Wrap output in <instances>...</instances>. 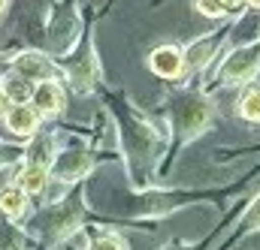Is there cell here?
I'll return each instance as SVG.
<instances>
[{"instance_id":"cell-2","label":"cell","mask_w":260,"mask_h":250,"mask_svg":"<svg viewBox=\"0 0 260 250\" xmlns=\"http://www.w3.org/2000/svg\"><path fill=\"white\" fill-rule=\"evenodd\" d=\"M34 103H37V112H43V115H58L61 112V106H64V94H61V88L55 85V81H43V85H37L34 88Z\"/></svg>"},{"instance_id":"cell-10","label":"cell","mask_w":260,"mask_h":250,"mask_svg":"<svg viewBox=\"0 0 260 250\" xmlns=\"http://www.w3.org/2000/svg\"><path fill=\"white\" fill-rule=\"evenodd\" d=\"M197 6H200L203 15H212V18H218V15L227 12V6H224L221 0H197Z\"/></svg>"},{"instance_id":"cell-6","label":"cell","mask_w":260,"mask_h":250,"mask_svg":"<svg viewBox=\"0 0 260 250\" xmlns=\"http://www.w3.org/2000/svg\"><path fill=\"white\" fill-rule=\"evenodd\" d=\"M46 181H49L46 166L43 163H30V166H24V172L18 178V187L24 190V193H40V190L46 187Z\"/></svg>"},{"instance_id":"cell-11","label":"cell","mask_w":260,"mask_h":250,"mask_svg":"<svg viewBox=\"0 0 260 250\" xmlns=\"http://www.w3.org/2000/svg\"><path fill=\"white\" fill-rule=\"evenodd\" d=\"M91 250H124L121 241H115V238H100V241H94Z\"/></svg>"},{"instance_id":"cell-1","label":"cell","mask_w":260,"mask_h":250,"mask_svg":"<svg viewBox=\"0 0 260 250\" xmlns=\"http://www.w3.org/2000/svg\"><path fill=\"white\" fill-rule=\"evenodd\" d=\"M260 66V49H245V52H236L227 66H224V78L227 81H245L248 75H254V69Z\"/></svg>"},{"instance_id":"cell-9","label":"cell","mask_w":260,"mask_h":250,"mask_svg":"<svg viewBox=\"0 0 260 250\" xmlns=\"http://www.w3.org/2000/svg\"><path fill=\"white\" fill-rule=\"evenodd\" d=\"M239 115L248 121H260V88H248L239 100Z\"/></svg>"},{"instance_id":"cell-7","label":"cell","mask_w":260,"mask_h":250,"mask_svg":"<svg viewBox=\"0 0 260 250\" xmlns=\"http://www.w3.org/2000/svg\"><path fill=\"white\" fill-rule=\"evenodd\" d=\"M3 91H6V97L15 100V103H24V100H30V94H34L30 78H24V75H12V78H6Z\"/></svg>"},{"instance_id":"cell-12","label":"cell","mask_w":260,"mask_h":250,"mask_svg":"<svg viewBox=\"0 0 260 250\" xmlns=\"http://www.w3.org/2000/svg\"><path fill=\"white\" fill-rule=\"evenodd\" d=\"M245 223H248V226H260V199L254 202V205H251V211H248Z\"/></svg>"},{"instance_id":"cell-14","label":"cell","mask_w":260,"mask_h":250,"mask_svg":"<svg viewBox=\"0 0 260 250\" xmlns=\"http://www.w3.org/2000/svg\"><path fill=\"white\" fill-rule=\"evenodd\" d=\"M248 3H251V6H254V9H260V0H248Z\"/></svg>"},{"instance_id":"cell-8","label":"cell","mask_w":260,"mask_h":250,"mask_svg":"<svg viewBox=\"0 0 260 250\" xmlns=\"http://www.w3.org/2000/svg\"><path fill=\"white\" fill-rule=\"evenodd\" d=\"M24 205H27V199H24V190L21 187H9L0 193V208L6 211V214H21L24 211Z\"/></svg>"},{"instance_id":"cell-3","label":"cell","mask_w":260,"mask_h":250,"mask_svg":"<svg viewBox=\"0 0 260 250\" xmlns=\"http://www.w3.org/2000/svg\"><path fill=\"white\" fill-rule=\"evenodd\" d=\"M182 61H185V55H182L179 49H173V46H164V49H157V52L148 58L151 69H154L157 75H167V78L179 75V69H182Z\"/></svg>"},{"instance_id":"cell-13","label":"cell","mask_w":260,"mask_h":250,"mask_svg":"<svg viewBox=\"0 0 260 250\" xmlns=\"http://www.w3.org/2000/svg\"><path fill=\"white\" fill-rule=\"evenodd\" d=\"M6 103H9V97H6V91L0 88V112H6Z\"/></svg>"},{"instance_id":"cell-4","label":"cell","mask_w":260,"mask_h":250,"mask_svg":"<svg viewBox=\"0 0 260 250\" xmlns=\"http://www.w3.org/2000/svg\"><path fill=\"white\" fill-rule=\"evenodd\" d=\"M15 69H18V75H24V78H49L52 75V63L46 61L43 55H34V52H27V55H18L15 58Z\"/></svg>"},{"instance_id":"cell-15","label":"cell","mask_w":260,"mask_h":250,"mask_svg":"<svg viewBox=\"0 0 260 250\" xmlns=\"http://www.w3.org/2000/svg\"><path fill=\"white\" fill-rule=\"evenodd\" d=\"M6 3H9V0H0V12H3V9H6Z\"/></svg>"},{"instance_id":"cell-5","label":"cell","mask_w":260,"mask_h":250,"mask_svg":"<svg viewBox=\"0 0 260 250\" xmlns=\"http://www.w3.org/2000/svg\"><path fill=\"white\" fill-rule=\"evenodd\" d=\"M6 127H9L12 133H18V136H30V133L37 130V112H34L30 106L18 103V106H12V109L6 112Z\"/></svg>"}]
</instances>
